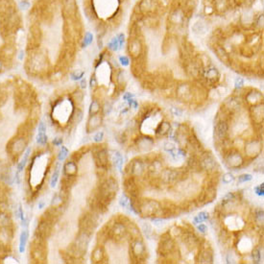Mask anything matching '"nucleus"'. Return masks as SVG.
I'll return each mask as SVG.
<instances>
[{
  "label": "nucleus",
  "mask_w": 264,
  "mask_h": 264,
  "mask_svg": "<svg viewBox=\"0 0 264 264\" xmlns=\"http://www.w3.org/2000/svg\"><path fill=\"white\" fill-rule=\"evenodd\" d=\"M25 37V17L17 0H0V73L9 69L16 57L23 60L19 44Z\"/></svg>",
  "instance_id": "nucleus-1"
},
{
  "label": "nucleus",
  "mask_w": 264,
  "mask_h": 264,
  "mask_svg": "<svg viewBox=\"0 0 264 264\" xmlns=\"http://www.w3.org/2000/svg\"><path fill=\"white\" fill-rule=\"evenodd\" d=\"M138 209L141 213L152 215V214L157 213L160 210V205L155 201H148L145 202L144 204L140 205Z\"/></svg>",
  "instance_id": "nucleus-2"
},
{
  "label": "nucleus",
  "mask_w": 264,
  "mask_h": 264,
  "mask_svg": "<svg viewBox=\"0 0 264 264\" xmlns=\"http://www.w3.org/2000/svg\"><path fill=\"white\" fill-rule=\"evenodd\" d=\"M146 250H145V246L141 241L136 240L133 244H132V254H134V257H136L137 259H142L145 256Z\"/></svg>",
  "instance_id": "nucleus-3"
},
{
  "label": "nucleus",
  "mask_w": 264,
  "mask_h": 264,
  "mask_svg": "<svg viewBox=\"0 0 264 264\" xmlns=\"http://www.w3.org/2000/svg\"><path fill=\"white\" fill-rule=\"evenodd\" d=\"M38 235L42 237V238H46L47 236H49V234L51 233V225L50 222L48 220H44L40 223L39 227H38Z\"/></svg>",
  "instance_id": "nucleus-4"
},
{
  "label": "nucleus",
  "mask_w": 264,
  "mask_h": 264,
  "mask_svg": "<svg viewBox=\"0 0 264 264\" xmlns=\"http://www.w3.org/2000/svg\"><path fill=\"white\" fill-rule=\"evenodd\" d=\"M101 125V117L99 115L98 113L96 114H93V115H90V118L89 120V122H87V132H92L96 130L99 126Z\"/></svg>",
  "instance_id": "nucleus-5"
},
{
  "label": "nucleus",
  "mask_w": 264,
  "mask_h": 264,
  "mask_svg": "<svg viewBox=\"0 0 264 264\" xmlns=\"http://www.w3.org/2000/svg\"><path fill=\"white\" fill-rule=\"evenodd\" d=\"M227 162L231 167H238L242 164L243 162V158L240 156L239 153H233L230 154L227 158Z\"/></svg>",
  "instance_id": "nucleus-6"
},
{
  "label": "nucleus",
  "mask_w": 264,
  "mask_h": 264,
  "mask_svg": "<svg viewBox=\"0 0 264 264\" xmlns=\"http://www.w3.org/2000/svg\"><path fill=\"white\" fill-rule=\"evenodd\" d=\"M228 124L225 121H220L215 127L216 136L219 139H224L228 134Z\"/></svg>",
  "instance_id": "nucleus-7"
},
{
  "label": "nucleus",
  "mask_w": 264,
  "mask_h": 264,
  "mask_svg": "<svg viewBox=\"0 0 264 264\" xmlns=\"http://www.w3.org/2000/svg\"><path fill=\"white\" fill-rule=\"evenodd\" d=\"M160 251L162 252L163 254H169L171 253L172 250L174 249V242L171 238H166L163 239L162 242L160 243Z\"/></svg>",
  "instance_id": "nucleus-8"
},
{
  "label": "nucleus",
  "mask_w": 264,
  "mask_h": 264,
  "mask_svg": "<svg viewBox=\"0 0 264 264\" xmlns=\"http://www.w3.org/2000/svg\"><path fill=\"white\" fill-rule=\"evenodd\" d=\"M131 172L132 174L136 176H140L144 172V164L141 160H136L132 163L131 165Z\"/></svg>",
  "instance_id": "nucleus-9"
},
{
  "label": "nucleus",
  "mask_w": 264,
  "mask_h": 264,
  "mask_svg": "<svg viewBox=\"0 0 264 264\" xmlns=\"http://www.w3.org/2000/svg\"><path fill=\"white\" fill-rule=\"evenodd\" d=\"M111 236L113 237L114 239H121L123 236H124L125 233V228L122 224H115V226L111 230Z\"/></svg>",
  "instance_id": "nucleus-10"
},
{
  "label": "nucleus",
  "mask_w": 264,
  "mask_h": 264,
  "mask_svg": "<svg viewBox=\"0 0 264 264\" xmlns=\"http://www.w3.org/2000/svg\"><path fill=\"white\" fill-rule=\"evenodd\" d=\"M26 147V141L24 138H18L14 141L13 145V151L14 153H16V155H18L20 153H22L24 151V149Z\"/></svg>",
  "instance_id": "nucleus-11"
},
{
  "label": "nucleus",
  "mask_w": 264,
  "mask_h": 264,
  "mask_svg": "<svg viewBox=\"0 0 264 264\" xmlns=\"http://www.w3.org/2000/svg\"><path fill=\"white\" fill-rule=\"evenodd\" d=\"M104 259V251L101 247H96L92 252L91 259L93 262H101Z\"/></svg>",
  "instance_id": "nucleus-12"
},
{
  "label": "nucleus",
  "mask_w": 264,
  "mask_h": 264,
  "mask_svg": "<svg viewBox=\"0 0 264 264\" xmlns=\"http://www.w3.org/2000/svg\"><path fill=\"white\" fill-rule=\"evenodd\" d=\"M64 173L67 176H75L77 173V165L74 161H68L64 165Z\"/></svg>",
  "instance_id": "nucleus-13"
},
{
  "label": "nucleus",
  "mask_w": 264,
  "mask_h": 264,
  "mask_svg": "<svg viewBox=\"0 0 264 264\" xmlns=\"http://www.w3.org/2000/svg\"><path fill=\"white\" fill-rule=\"evenodd\" d=\"M97 161L101 167L107 166L108 160V154L105 150H101L100 152L97 153Z\"/></svg>",
  "instance_id": "nucleus-14"
},
{
  "label": "nucleus",
  "mask_w": 264,
  "mask_h": 264,
  "mask_svg": "<svg viewBox=\"0 0 264 264\" xmlns=\"http://www.w3.org/2000/svg\"><path fill=\"white\" fill-rule=\"evenodd\" d=\"M215 160L214 158L211 156H207L202 160V166L204 167L205 169H213L215 167Z\"/></svg>",
  "instance_id": "nucleus-15"
},
{
  "label": "nucleus",
  "mask_w": 264,
  "mask_h": 264,
  "mask_svg": "<svg viewBox=\"0 0 264 264\" xmlns=\"http://www.w3.org/2000/svg\"><path fill=\"white\" fill-rule=\"evenodd\" d=\"M218 76H219V73L217 71V69L214 68V67L209 68L206 71V74H205V77H206L207 80H209L210 82H214L217 78H218Z\"/></svg>",
  "instance_id": "nucleus-16"
},
{
  "label": "nucleus",
  "mask_w": 264,
  "mask_h": 264,
  "mask_svg": "<svg viewBox=\"0 0 264 264\" xmlns=\"http://www.w3.org/2000/svg\"><path fill=\"white\" fill-rule=\"evenodd\" d=\"M28 239V233L27 231H23L20 234V242H19V252L23 253L25 250V246Z\"/></svg>",
  "instance_id": "nucleus-17"
},
{
  "label": "nucleus",
  "mask_w": 264,
  "mask_h": 264,
  "mask_svg": "<svg viewBox=\"0 0 264 264\" xmlns=\"http://www.w3.org/2000/svg\"><path fill=\"white\" fill-rule=\"evenodd\" d=\"M209 219V213L207 212H200L198 215H196L194 218H193V224L195 225H199L200 223H203L205 221Z\"/></svg>",
  "instance_id": "nucleus-18"
},
{
  "label": "nucleus",
  "mask_w": 264,
  "mask_h": 264,
  "mask_svg": "<svg viewBox=\"0 0 264 264\" xmlns=\"http://www.w3.org/2000/svg\"><path fill=\"white\" fill-rule=\"evenodd\" d=\"M30 153H31V148H28L27 150H26V152H25L24 157H23L21 161H20V162L18 163V165H17V172H21L22 170H23L26 162H27L28 157H29V155H30Z\"/></svg>",
  "instance_id": "nucleus-19"
},
{
  "label": "nucleus",
  "mask_w": 264,
  "mask_h": 264,
  "mask_svg": "<svg viewBox=\"0 0 264 264\" xmlns=\"http://www.w3.org/2000/svg\"><path fill=\"white\" fill-rule=\"evenodd\" d=\"M100 111V105H99L97 100H93L90 104L89 107V114L90 115H93V114L98 113V111Z\"/></svg>",
  "instance_id": "nucleus-20"
},
{
  "label": "nucleus",
  "mask_w": 264,
  "mask_h": 264,
  "mask_svg": "<svg viewBox=\"0 0 264 264\" xmlns=\"http://www.w3.org/2000/svg\"><path fill=\"white\" fill-rule=\"evenodd\" d=\"M114 164H115V166L118 168L119 170H121L122 168V164H123V157L121 156V154L118 153V152H115L114 153Z\"/></svg>",
  "instance_id": "nucleus-21"
},
{
  "label": "nucleus",
  "mask_w": 264,
  "mask_h": 264,
  "mask_svg": "<svg viewBox=\"0 0 264 264\" xmlns=\"http://www.w3.org/2000/svg\"><path fill=\"white\" fill-rule=\"evenodd\" d=\"M142 231L148 238H150L151 235L153 234V229H152L151 225L148 224V223H143L142 224Z\"/></svg>",
  "instance_id": "nucleus-22"
},
{
  "label": "nucleus",
  "mask_w": 264,
  "mask_h": 264,
  "mask_svg": "<svg viewBox=\"0 0 264 264\" xmlns=\"http://www.w3.org/2000/svg\"><path fill=\"white\" fill-rule=\"evenodd\" d=\"M169 131H170V125H169V123L163 122V123H161V124H160V126H158V134H164L168 133Z\"/></svg>",
  "instance_id": "nucleus-23"
},
{
  "label": "nucleus",
  "mask_w": 264,
  "mask_h": 264,
  "mask_svg": "<svg viewBox=\"0 0 264 264\" xmlns=\"http://www.w3.org/2000/svg\"><path fill=\"white\" fill-rule=\"evenodd\" d=\"M139 49H140V44L138 43V42L134 40L130 44V52L133 53V55L136 56L138 55L139 53Z\"/></svg>",
  "instance_id": "nucleus-24"
},
{
  "label": "nucleus",
  "mask_w": 264,
  "mask_h": 264,
  "mask_svg": "<svg viewBox=\"0 0 264 264\" xmlns=\"http://www.w3.org/2000/svg\"><path fill=\"white\" fill-rule=\"evenodd\" d=\"M119 205L122 207H124V209H127L130 206V199H129V197L126 194L121 195V197L119 199Z\"/></svg>",
  "instance_id": "nucleus-25"
},
{
  "label": "nucleus",
  "mask_w": 264,
  "mask_h": 264,
  "mask_svg": "<svg viewBox=\"0 0 264 264\" xmlns=\"http://www.w3.org/2000/svg\"><path fill=\"white\" fill-rule=\"evenodd\" d=\"M37 141L39 144L44 145L46 142H47V136H46L45 132H39V134H38L37 137Z\"/></svg>",
  "instance_id": "nucleus-26"
},
{
  "label": "nucleus",
  "mask_w": 264,
  "mask_h": 264,
  "mask_svg": "<svg viewBox=\"0 0 264 264\" xmlns=\"http://www.w3.org/2000/svg\"><path fill=\"white\" fill-rule=\"evenodd\" d=\"M10 225V220L5 214H0V228H7Z\"/></svg>",
  "instance_id": "nucleus-27"
},
{
  "label": "nucleus",
  "mask_w": 264,
  "mask_h": 264,
  "mask_svg": "<svg viewBox=\"0 0 264 264\" xmlns=\"http://www.w3.org/2000/svg\"><path fill=\"white\" fill-rule=\"evenodd\" d=\"M233 181H234V177L233 174H231V173H226L222 178L223 184H229L233 183Z\"/></svg>",
  "instance_id": "nucleus-28"
},
{
  "label": "nucleus",
  "mask_w": 264,
  "mask_h": 264,
  "mask_svg": "<svg viewBox=\"0 0 264 264\" xmlns=\"http://www.w3.org/2000/svg\"><path fill=\"white\" fill-rule=\"evenodd\" d=\"M67 155H68V150L66 149V147H64V146H61V149L60 153H59V156H58L59 160H61V161L64 160L66 158Z\"/></svg>",
  "instance_id": "nucleus-29"
},
{
  "label": "nucleus",
  "mask_w": 264,
  "mask_h": 264,
  "mask_svg": "<svg viewBox=\"0 0 264 264\" xmlns=\"http://www.w3.org/2000/svg\"><path fill=\"white\" fill-rule=\"evenodd\" d=\"M253 179V176L251 174H243L238 177V184H243L246 181H250Z\"/></svg>",
  "instance_id": "nucleus-30"
},
{
  "label": "nucleus",
  "mask_w": 264,
  "mask_h": 264,
  "mask_svg": "<svg viewBox=\"0 0 264 264\" xmlns=\"http://www.w3.org/2000/svg\"><path fill=\"white\" fill-rule=\"evenodd\" d=\"M84 74H85V73H84L83 71H79V70H78V71L72 72L71 74H70V76H71V79H72V80L77 81V80H80V79L84 76Z\"/></svg>",
  "instance_id": "nucleus-31"
},
{
  "label": "nucleus",
  "mask_w": 264,
  "mask_h": 264,
  "mask_svg": "<svg viewBox=\"0 0 264 264\" xmlns=\"http://www.w3.org/2000/svg\"><path fill=\"white\" fill-rule=\"evenodd\" d=\"M58 180H59V171L57 170V171L54 172V174H53L52 178H51V181H50L51 187L56 186V184H57V183H58Z\"/></svg>",
  "instance_id": "nucleus-32"
},
{
  "label": "nucleus",
  "mask_w": 264,
  "mask_h": 264,
  "mask_svg": "<svg viewBox=\"0 0 264 264\" xmlns=\"http://www.w3.org/2000/svg\"><path fill=\"white\" fill-rule=\"evenodd\" d=\"M254 191H256V193L257 195L263 196V194H264V186H263V184H259V186H257L256 187H254Z\"/></svg>",
  "instance_id": "nucleus-33"
},
{
  "label": "nucleus",
  "mask_w": 264,
  "mask_h": 264,
  "mask_svg": "<svg viewBox=\"0 0 264 264\" xmlns=\"http://www.w3.org/2000/svg\"><path fill=\"white\" fill-rule=\"evenodd\" d=\"M253 259L254 261L257 263L259 262L260 260V254H259V250H254L253 251Z\"/></svg>",
  "instance_id": "nucleus-34"
},
{
  "label": "nucleus",
  "mask_w": 264,
  "mask_h": 264,
  "mask_svg": "<svg viewBox=\"0 0 264 264\" xmlns=\"http://www.w3.org/2000/svg\"><path fill=\"white\" fill-rule=\"evenodd\" d=\"M82 118H83V113H82L80 110H77V111H76V113H75V115H74L75 122L76 123H79L82 120Z\"/></svg>",
  "instance_id": "nucleus-35"
},
{
  "label": "nucleus",
  "mask_w": 264,
  "mask_h": 264,
  "mask_svg": "<svg viewBox=\"0 0 264 264\" xmlns=\"http://www.w3.org/2000/svg\"><path fill=\"white\" fill-rule=\"evenodd\" d=\"M175 146H174V144L173 143H169V142H167V143H165V146H164V150L165 151H167L168 153H171L172 151H174L175 150Z\"/></svg>",
  "instance_id": "nucleus-36"
},
{
  "label": "nucleus",
  "mask_w": 264,
  "mask_h": 264,
  "mask_svg": "<svg viewBox=\"0 0 264 264\" xmlns=\"http://www.w3.org/2000/svg\"><path fill=\"white\" fill-rule=\"evenodd\" d=\"M103 137H104L103 132H98V133L94 136V137H93V140H94L95 142H100L101 140L103 139Z\"/></svg>",
  "instance_id": "nucleus-37"
},
{
  "label": "nucleus",
  "mask_w": 264,
  "mask_h": 264,
  "mask_svg": "<svg viewBox=\"0 0 264 264\" xmlns=\"http://www.w3.org/2000/svg\"><path fill=\"white\" fill-rule=\"evenodd\" d=\"M243 85H244V80H243L242 78H237L236 81H235V87L236 89H240V87H242Z\"/></svg>",
  "instance_id": "nucleus-38"
},
{
  "label": "nucleus",
  "mask_w": 264,
  "mask_h": 264,
  "mask_svg": "<svg viewBox=\"0 0 264 264\" xmlns=\"http://www.w3.org/2000/svg\"><path fill=\"white\" fill-rule=\"evenodd\" d=\"M171 113L174 114V115H176V116H181V113H183V111H181L180 108H171Z\"/></svg>",
  "instance_id": "nucleus-39"
},
{
  "label": "nucleus",
  "mask_w": 264,
  "mask_h": 264,
  "mask_svg": "<svg viewBox=\"0 0 264 264\" xmlns=\"http://www.w3.org/2000/svg\"><path fill=\"white\" fill-rule=\"evenodd\" d=\"M119 61H120V63H121L122 65H124V66L128 65V64H129V59L127 57H125V56H123V57H120Z\"/></svg>",
  "instance_id": "nucleus-40"
},
{
  "label": "nucleus",
  "mask_w": 264,
  "mask_h": 264,
  "mask_svg": "<svg viewBox=\"0 0 264 264\" xmlns=\"http://www.w3.org/2000/svg\"><path fill=\"white\" fill-rule=\"evenodd\" d=\"M198 230H199V231H200V233H207V226H206V225L200 224V225L198 226Z\"/></svg>",
  "instance_id": "nucleus-41"
},
{
  "label": "nucleus",
  "mask_w": 264,
  "mask_h": 264,
  "mask_svg": "<svg viewBox=\"0 0 264 264\" xmlns=\"http://www.w3.org/2000/svg\"><path fill=\"white\" fill-rule=\"evenodd\" d=\"M256 218L259 219V222H263V210H257L256 211Z\"/></svg>",
  "instance_id": "nucleus-42"
},
{
  "label": "nucleus",
  "mask_w": 264,
  "mask_h": 264,
  "mask_svg": "<svg viewBox=\"0 0 264 264\" xmlns=\"http://www.w3.org/2000/svg\"><path fill=\"white\" fill-rule=\"evenodd\" d=\"M130 106H131V108H133L134 110H136V108H137V106H138V104H137V102L136 101V100H134V99H130Z\"/></svg>",
  "instance_id": "nucleus-43"
},
{
  "label": "nucleus",
  "mask_w": 264,
  "mask_h": 264,
  "mask_svg": "<svg viewBox=\"0 0 264 264\" xmlns=\"http://www.w3.org/2000/svg\"><path fill=\"white\" fill-rule=\"evenodd\" d=\"M61 142H63V139L60 138V137H57V138L53 140V143H54L55 146H60L61 144Z\"/></svg>",
  "instance_id": "nucleus-44"
},
{
  "label": "nucleus",
  "mask_w": 264,
  "mask_h": 264,
  "mask_svg": "<svg viewBox=\"0 0 264 264\" xmlns=\"http://www.w3.org/2000/svg\"><path fill=\"white\" fill-rule=\"evenodd\" d=\"M39 132H46V127L43 122H40L39 124Z\"/></svg>",
  "instance_id": "nucleus-45"
},
{
  "label": "nucleus",
  "mask_w": 264,
  "mask_h": 264,
  "mask_svg": "<svg viewBox=\"0 0 264 264\" xmlns=\"http://www.w3.org/2000/svg\"><path fill=\"white\" fill-rule=\"evenodd\" d=\"M111 106L110 105V104H106V106H105V110H104V111H105V114H107V113H110V111H111Z\"/></svg>",
  "instance_id": "nucleus-46"
},
{
  "label": "nucleus",
  "mask_w": 264,
  "mask_h": 264,
  "mask_svg": "<svg viewBox=\"0 0 264 264\" xmlns=\"http://www.w3.org/2000/svg\"><path fill=\"white\" fill-rule=\"evenodd\" d=\"M153 222H154V224L156 225V226H160V225H162V220H161V219H154V220H153Z\"/></svg>",
  "instance_id": "nucleus-47"
},
{
  "label": "nucleus",
  "mask_w": 264,
  "mask_h": 264,
  "mask_svg": "<svg viewBox=\"0 0 264 264\" xmlns=\"http://www.w3.org/2000/svg\"><path fill=\"white\" fill-rule=\"evenodd\" d=\"M86 87H87L86 80H82V82H81V87H82V89H86Z\"/></svg>",
  "instance_id": "nucleus-48"
},
{
  "label": "nucleus",
  "mask_w": 264,
  "mask_h": 264,
  "mask_svg": "<svg viewBox=\"0 0 264 264\" xmlns=\"http://www.w3.org/2000/svg\"><path fill=\"white\" fill-rule=\"evenodd\" d=\"M44 205H45L44 202H42V201L40 202V203H39V209H42V207H44Z\"/></svg>",
  "instance_id": "nucleus-49"
}]
</instances>
